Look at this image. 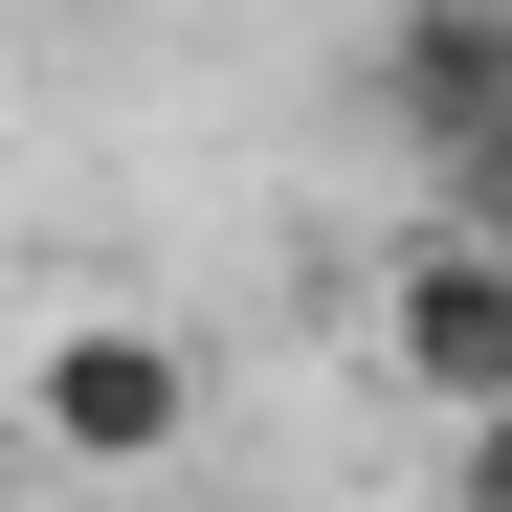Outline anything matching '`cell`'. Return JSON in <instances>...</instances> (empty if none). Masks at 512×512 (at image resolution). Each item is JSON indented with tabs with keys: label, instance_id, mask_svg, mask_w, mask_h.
Wrapping results in <instances>:
<instances>
[{
	"label": "cell",
	"instance_id": "4",
	"mask_svg": "<svg viewBox=\"0 0 512 512\" xmlns=\"http://www.w3.org/2000/svg\"><path fill=\"white\" fill-rule=\"evenodd\" d=\"M446 512H512V423H468V446H446Z\"/></svg>",
	"mask_w": 512,
	"mask_h": 512
},
{
	"label": "cell",
	"instance_id": "5",
	"mask_svg": "<svg viewBox=\"0 0 512 512\" xmlns=\"http://www.w3.org/2000/svg\"><path fill=\"white\" fill-rule=\"evenodd\" d=\"M0 512H23V490H0Z\"/></svg>",
	"mask_w": 512,
	"mask_h": 512
},
{
	"label": "cell",
	"instance_id": "3",
	"mask_svg": "<svg viewBox=\"0 0 512 512\" xmlns=\"http://www.w3.org/2000/svg\"><path fill=\"white\" fill-rule=\"evenodd\" d=\"M357 90H379V134H401V179H468V156L512 134V0H423Z\"/></svg>",
	"mask_w": 512,
	"mask_h": 512
},
{
	"label": "cell",
	"instance_id": "1",
	"mask_svg": "<svg viewBox=\"0 0 512 512\" xmlns=\"http://www.w3.org/2000/svg\"><path fill=\"white\" fill-rule=\"evenodd\" d=\"M23 423H45V468H90V490H156L201 446V357L156 312H45V357H23Z\"/></svg>",
	"mask_w": 512,
	"mask_h": 512
},
{
	"label": "cell",
	"instance_id": "2",
	"mask_svg": "<svg viewBox=\"0 0 512 512\" xmlns=\"http://www.w3.org/2000/svg\"><path fill=\"white\" fill-rule=\"evenodd\" d=\"M379 357H401V401H446V446L512 423V245L401 223V245H379Z\"/></svg>",
	"mask_w": 512,
	"mask_h": 512
}]
</instances>
